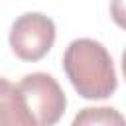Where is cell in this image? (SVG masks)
Here are the masks:
<instances>
[{
  "label": "cell",
  "instance_id": "obj_1",
  "mask_svg": "<svg viewBox=\"0 0 126 126\" xmlns=\"http://www.w3.org/2000/svg\"><path fill=\"white\" fill-rule=\"evenodd\" d=\"M63 69L73 89L89 100L108 98L118 87L108 49L91 37H79L67 45L63 53Z\"/></svg>",
  "mask_w": 126,
  "mask_h": 126
},
{
  "label": "cell",
  "instance_id": "obj_2",
  "mask_svg": "<svg viewBox=\"0 0 126 126\" xmlns=\"http://www.w3.org/2000/svg\"><path fill=\"white\" fill-rule=\"evenodd\" d=\"M18 91L37 126H55L61 120L67 108V96L53 75L39 71L30 73L18 83Z\"/></svg>",
  "mask_w": 126,
  "mask_h": 126
},
{
  "label": "cell",
  "instance_id": "obj_3",
  "mask_svg": "<svg viewBox=\"0 0 126 126\" xmlns=\"http://www.w3.org/2000/svg\"><path fill=\"white\" fill-rule=\"evenodd\" d=\"M55 43V24L41 12H24L10 28V47L22 61H39Z\"/></svg>",
  "mask_w": 126,
  "mask_h": 126
},
{
  "label": "cell",
  "instance_id": "obj_4",
  "mask_svg": "<svg viewBox=\"0 0 126 126\" xmlns=\"http://www.w3.org/2000/svg\"><path fill=\"white\" fill-rule=\"evenodd\" d=\"M0 126H37L18 85L0 77Z\"/></svg>",
  "mask_w": 126,
  "mask_h": 126
},
{
  "label": "cell",
  "instance_id": "obj_5",
  "mask_svg": "<svg viewBox=\"0 0 126 126\" xmlns=\"http://www.w3.org/2000/svg\"><path fill=\"white\" fill-rule=\"evenodd\" d=\"M71 126H126V118L112 106H87L75 114Z\"/></svg>",
  "mask_w": 126,
  "mask_h": 126
},
{
  "label": "cell",
  "instance_id": "obj_6",
  "mask_svg": "<svg viewBox=\"0 0 126 126\" xmlns=\"http://www.w3.org/2000/svg\"><path fill=\"white\" fill-rule=\"evenodd\" d=\"M110 16H112L116 26L126 30V2H122V0L110 2Z\"/></svg>",
  "mask_w": 126,
  "mask_h": 126
},
{
  "label": "cell",
  "instance_id": "obj_7",
  "mask_svg": "<svg viewBox=\"0 0 126 126\" xmlns=\"http://www.w3.org/2000/svg\"><path fill=\"white\" fill-rule=\"evenodd\" d=\"M122 73H124V77H126V49H124V53H122Z\"/></svg>",
  "mask_w": 126,
  "mask_h": 126
}]
</instances>
